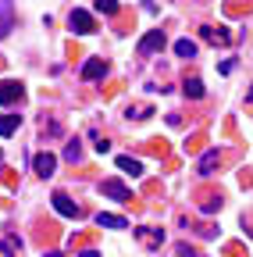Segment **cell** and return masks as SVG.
Returning a JSON list of instances; mask_svg holds the SVG:
<instances>
[{"instance_id": "obj_10", "label": "cell", "mask_w": 253, "mask_h": 257, "mask_svg": "<svg viewBox=\"0 0 253 257\" xmlns=\"http://www.w3.org/2000/svg\"><path fill=\"white\" fill-rule=\"evenodd\" d=\"M97 225H100V229H129V221H125L121 214H97Z\"/></svg>"}, {"instance_id": "obj_8", "label": "cell", "mask_w": 253, "mask_h": 257, "mask_svg": "<svg viewBox=\"0 0 253 257\" xmlns=\"http://www.w3.org/2000/svg\"><path fill=\"white\" fill-rule=\"evenodd\" d=\"M104 72H107V61H104V57H93V61H86V64H82V79H86V82L100 79Z\"/></svg>"}, {"instance_id": "obj_1", "label": "cell", "mask_w": 253, "mask_h": 257, "mask_svg": "<svg viewBox=\"0 0 253 257\" xmlns=\"http://www.w3.org/2000/svg\"><path fill=\"white\" fill-rule=\"evenodd\" d=\"M68 29L75 32V36H89V32H93V29H97V25H93V15H89V11H82V8H75V11L68 15Z\"/></svg>"}, {"instance_id": "obj_15", "label": "cell", "mask_w": 253, "mask_h": 257, "mask_svg": "<svg viewBox=\"0 0 253 257\" xmlns=\"http://www.w3.org/2000/svg\"><path fill=\"white\" fill-rule=\"evenodd\" d=\"M18 125H22V118H18V114H4V118H0V136L18 133Z\"/></svg>"}, {"instance_id": "obj_5", "label": "cell", "mask_w": 253, "mask_h": 257, "mask_svg": "<svg viewBox=\"0 0 253 257\" xmlns=\"http://www.w3.org/2000/svg\"><path fill=\"white\" fill-rule=\"evenodd\" d=\"M33 168H36V175H40V179H50V175L57 172V157H54L50 150H40V154L33 157Z\"/></svg>"}, {"instance_id": "obj_6", "label": "cell", "mask_w": 253, "mask_h": 257, "mask_svg": "<svg viewBox=\"0 0 253 257\" xmlns=\"http://www.w3.org/2000/svg\"><path fill=\"white\" fill-rule=\"evenodd\" d=\"M50 200H54V211H57V214H65V218H79V214H82L79 204L68 197V193H54Z\"/></svg>"}, {"instance_id": "obj_4", "label": "cell", "mask_w": 253, "mask_h": 257, "mask_svg": "<svg viewBox=\"0 0 253 257\" xmlns=\"http://www.w3.org/2000/svg\"><path fill=\"white\" fill-rule=\"evenodd\" d=\"M22 100H25V86H22V82H15V79L0 82V104H4V107L22 104Z\"/></svg>"}, {"instance_id": "obj_19", "label": "cell", "mask_w": 253, "mask_h": 257, "mask_svg": "<svg viewBox=\"0 0 253 257\" xmlns=\"http://www.w3.org/2000/svg\"><path fill=\"white\" fill-rule=\"evenodd\" d=\"M97 11L100 15H118V0H97Z\"/></svg>"}, {"instance_id": "obj_18", "label": "cell", "mask_w": 253, "mask_h": 257, "mask_svg": "<svg viewBox=\"0 0 253 257\" xmlns=\"http://www.w3.org/2000/svg\"><path fill=\"white\" fill-rule=\"evenodd\" d=\"M200 211H203V214H214V211H221V197H203Z\"/></svg>"}, {"instance_id": "obj_20", "label": "cell", "mask_w": 253, "mask_h": 257, "mask_svg": "<svg viewBox=\"0 0 253 257\" xmlns=\"http://www.w3.org/2000/svg\"><path fill=\"white\" fill-rule=\"evenodd\" d=\"M79 157H82V147L79 143H68L65 147V161H79Z\"/></svg>"}, {"instance_id": "obj_13", "label": "cell", "mask_w": 253, "mask_h": 257, "mask_svg": "<svg viewBox=\"0 0 253 257\" xmlns=\"http://www.w3.org/2000/svg\"><path fill=\"white\" fill-rule=\"evenodd\" d=\"M217 161H221V154H217V150H207V154L200 157V175H214Z\"/></svg>"}, {"instance_id": "obj_14", "label": "cell", "mask_w": 253, "mask_h": 257, "mask_svg": "<svg viewBox=\"0 0 253 257\" xmlns=\"http://www.w3.org/2000/svg\"><path fill=\"white\" fill-rule=\"evenodd\" d=\"M182 93L189 96V100H200V96H203V82H200L196 75H193V79H185V82H182Z\"/></svg>"}, {"instance_id": "obj_12", "label": "cell", "mask_w": 253, "mask_h": 257, "mask_svg": "<svg viewBox=\"0 0 253 257\" xmlns=\"http://www.w3.org/2000/svg\"><path fill=\"white\" fill-rule=\"evenodd\" d=\"M136 236H139L146 246H161V243H164V229H136Z\"/></svg>"}, {"instance_id": "obj_22", "label": "cell", "mask_w": 253, "mask_h": 257, "mask_svg": "<svg viewBox=\"0 0 253 257\" xmlns=\"http://www.w3.org/2000/svg\"><path fill=\"white\" fill-rule=\"evenodd\" d=\"M43 257H65V253H61V250H50V253H43Z\"/></svg>"}, {"instance_id": "obj_16", "label": "cell", "mask_w": 253, "mask_h": 257, "mask_svg": "<svg viewBox=\"0 0 253 257\" xmlns=\"http://www.w3.org/2000/svg\"><path fill=\"white\" fill-rule=\"evenodd\" d=\"M175 54H178V57H196V43H193V40H178V43H175Z\"/></svg>"}, {"instance_id": "obj_7", "label": "cell", "mask_w": 253, "mask_h": 257, "mask_svg": "<svg viewBox=\"0 0 253 257\" xmlns=\"http://www.w3.org/2000/svg\"><path fill=\"white\" fill-rule=\"evenodd\" d=\"M15 29V4L11 0H0V40Z\"/></svg>"}, {"instance_id": "obj_21", "label": "cell", "mask_w": 253, "mask_h": 257, "mask_svg": "<svg viewBox=\"0 0 253 257\" xmlns=\"http://www.w3.org/2000/svg\"><path fill=\"white\" fill-rule=\"evenodd\" d=\"M79 257H100V253H97V250H82Z\"/></svg>"}, {"instance_id": "obj_17", "label": "cell", "mask_w": 253, "mask_h": 257, "mask_svg": "<svg viewBox=\"0 0 253 257\" xmlns=\"http://www.w3.org/2000/svg\"><path fill=\"white\" fill-rule=\"evenodd\" d=\"M0 250H4V253L11 257V253H18V250H22V239H18V236H4V243H0Z\"/></svg>"}, {"instance_id": "obj_24", "label": "cell", "mask_w": 253, "mask_h": 257, "mask_svg": "<svg viewBox=\"0 0 253 257\" xmlns=\"http://www.w3.org/2000/svg\"><path fill=\"white\" fill-rule=\"evenodd\" d=\"M0 157H4V150H0Z\"/></svg>"}, {"instance_id": "obj_23", "label": "cell", "mask_w": 253, "mask_h": 257, "mask_svg": "<svg viewBox=\"0 0 253 257\" xmlns=\"http://www.w3.org/2000/svg\"><path fill=\"white\" fill-rule=\"evenodd\" d=\"M246 104H249V111H253V89H249V100H246Z\"/></svg>"}, {"instance_id": "obj_11", "label": "cell", "mask_w": 253, "mask_h": 257, "mask_svg": "<svg viewBox=\"0 0 253 257\" xmlns=\"http://www.w3.org/2000/svg\"><path fill=\"white\" fill-rule=\"evenodd\" d=\"M200 36H203L207 43H228V40H232L225 29H214V25H203V29H200Z\"/></svg>"}, {"instance_id": "obj_3", "label": "cell", "mask_w": 253, "mask_h": 257, "mask_svg": "<svg viewBox=\"0 0 253 257\" xmlns=\"http://www.w3.org/2000/svg\"><path fill=\"white\" fill-rule=\"evenodd\" d=\"M100 193H104V197H111V200H118V204H129V200H132V189L125 186V182H118V179L100 182Z\"/></svg>"}, {"instance_id": "obj_9", "label": "cell", "mask_w": 253, "mask_h": 257, "mask_svg": "<svg viewBox=\"0 0 253 257\" xmlns=\"http://www.w3.org/2000/svg\"><path fill=\"white\" fill-rule=\"evenodd\" d=\"M118 168H121L125 175L136 179V175H143V161H136V157H129V154H121V157H118Z\"/></svg>"}, {"instance_id": "obj_2", "label": "cell", "mask_w": 253, "mask_h": 257, "mask_svg": "<svg viewBox=\"0 0 253 257\" xmlns=\"http://www.w3.org/2000/svg\"><path fill=\"white\" fill-rule=\"evenodd\" d=\"M139 57H150V54H157V50H164V29H150L146 36L139 40Z\"/></svg>"}]
</instances>
